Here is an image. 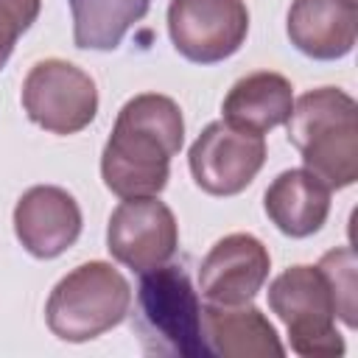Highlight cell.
Returning <instances> with one entry per match:
<instances>
[{
	"label": "cell",
	"instance_id": "cell-1",
	"mask_svg": "<svg viewBox=\"0 0 358 358\" xmlns=\"http://www.w3.org/2000/svg\"><path fill=\"white\" fill-rule=\"evenodd\" d=\"M185 140L182 109L173 98L143 92L123 103L103 145L101 176L120 199L159 196L168 185L171 157Z\"/></svg>",
	"mask_w": 358,
	"mask_h": 358
},
{
	"label": "cell",
	"instance_id": "cell-2",
	"mask_svg": "<svg viewBox=\"0 0 358 358\" xmlns=\"http://www.w3.org/2000/svg\"><path fill=\"white\" fill-rule=\"evenodd\" d=\"M285 123L305 168L330 190L358 179V106L344 90L319 87L299 95Z\"/></svg>",
	"mask_w": 358,
	"mask_h": 358
},
{
	"label": "cell",
	"instance_id": "cell-3",
	"mask_svg": "<svg viewBox=\"0 0 358 358\" xmlns=\"http://www.w3.org/2000/svg\"><path fill=\"white\" fill-rule=\"evenodd\" d=\"M131 305L126 277L103 263H81L50 291L45 316L53 336L62 341H90L120 324Z\"/></svg>",
	"mask_w": 358,
	"mask_h": 358
},
{
	"label": "cell",
	"instance_id": "cell-4",
	"mask_svg": "<svg viewBox=\"0 0 358 358\" xmlns=\"http://www.w3.org/2000/svg\"><path fill=\"white\" fill-rule=\"evenodd\" d=\"M137 330L145 352L196 358L204 355L201 302L182 266H157L140 271Z\"/></svg>",
	"mask_w": 358,
	"mask_h": 358
},
{
	"label": "cell",
	"instance_id": "cell-5",
	"mask_svg": "<svg viewBox=\"0 0 358 358\" xmlns=\"http://www.w3.org/2000/svg\"><path fill=\"white\" fill-rule=\"evenodd\" d=\"M268 308L288 327L291 350L305 358H336L344 338L336 330L333 291L319 266H291L268 285Z\"/></svg>",
	"mask_w": 358,
	"mask_h": 358
},
{
	"label": "cell",
	"instance_id": "cell-6",
	"mask_svg": "<svg viewBox=\"0 0 358 358\" xmlns=\"http://www.w3.org/2000/svg\"><path fill=\"white\" fill-rule=\"evenodd\" d=\"M22 106L45 131L76 134L92 123L98 112V90L81 67L64 59H45L25 76Z\"/></svg>",
	"mask_w": 358,
	"mask_h": 358
},
{
	"label": "cell",
	"instance_id": "cell-7",
	"mask_svg": "<svg viewBox=\"0 0 358 358\" xmlns=\"http://www.w3.org/2000/svg\"><path fill=\"white\" fill-rule=\"evenodd\" d=\"M168 31L185 59L215 64L243 45L249 11L243 0H171Z\"/></svg>",
	"mask_w": 358,
	"mask_h": 358
},
{
	"label": "cell",
	"instance_id": "cell-8",
	"mask_svg": "<svg viewBox=\"0 0 358 358\" xmlns=\"http://www.w3.org/2000/svg\"><path fill=\"white\" fill-rule=\"evenodd\" d=\"M266 162V140L227 120L210 123L190 145V173L210 196H235L252 185Z\"/></svg>",
	"mask_w": 358,
	"mask_h": 358
},
{
	"label": "cell",
	"instance_id": "cell-9",
	"mask_svg": "<svg viewBox=\"0 0 358 358\" xmlns=\"http://www.w3.org/2000/svg\"><path fill=\"white\" fill-rule=\"evenodd\" d=\"M176 243V218L168 204L157 201V196L123 199V204L109 215L106 246L117 263L134 271H148L168 263Z\"/></svg>",
	"mask_w": 358,
	"mask_h": 358
},
{
	"label": "cell",
	"instance_id": "cell-10",
	"mask_svg": "<svg viewBox=\"0 0 358 358\" xmlns=\"http://www.w3.org/2000/svg\"><path fill=\"white\" fill-rule=\"evenodd\" d=\"M268 249L249 232H232L221 238L199 268V291L215 305L249 302L268 277Z\"/></svg>",
	"mask_w": 358,
	"mask_h": 358
},
{
	"label": "cell",
	"instance_id": "cell-11",
	"mask_svg": "<svg viewBox=\"0 0 358 358\" xmlns=\"http://www.w3.org/2000/svg\"><path fill=\"white\" fill-rule=\"evenodd\" d=\"M14 232L34 257H59L81 235L78 201L62 187L36 185L14 207Z\"/></svg>",
	"mask_w": 358,
	"mask_h": 358
},
{
	"label": "cell",
	"instance_id": "cell-12",
	"mask_svg": "<svg viewBox=\"0 0 358 358\" xmlns=\"http://www.w3.org/2000/svg\"><path fill=\"white\" fill-rule=\"evenodd\" d=\"M201 338L207 352L224 358H280L285 347L274 324L252 305H204Z\"/></svg>",
	"mask_w": 358,
	"mask_h": 358
},
{
	"label": "cell",
	"instance_id": "cell-13",
	"mask_svg": "<svg viewBox=\"0 0 358 358\" xmlns=\"http://www.w3.org/2000/svg\"><path fill=\"white\" fill-rule=\"evenodd\" d=\"M358 34L355 0H294L288 11V36L310 59H341L352 50Z\"/></svg>",
	"mask_w": 358,
	"mask_h": 358
},
{
	"label": "cell",
	"instance_id": "cell-14",
	"mask_svg": "<svg viewBox=\"0 0 358 358\" xmlns=\"http://www.w3.org/2000/svg\"><path fill=\"white\" fill-rule=\"evenodd\" d=\"M263 204L266 215L280 232L291 238H308L327 221L330 187L308 168H291L268 185Z\"/></svg>",
	"mask_w": 358,
	"mask_h": 358
},
{
	"label": "cell",
	"instance_id": "cell-15",
	"mask_svg": "<svg viewBox=\"0 0 358 358\" xmlns=\"http://www.w3.org/2000/svg\"><path fill=\"white\" fill-rule=\"evenodd\" d=\"M294 106V92L285 76L260 70L249 73L232 84L224 98V120L246 131H268L288 120Z\"/></svg>",
	"mask_w": 358,
	"mask_h": 358
},
{
	"label": "cell",
	"instance_id": "cell-16",
	"mask_svg": "<svg viewBox=\"0 0 358 358\" xmlns=\"http://www.w3.org/2000/svg\"><path fill=\"white\" fill-rule=\"evenodd\" d=\"M151 0H70L73 39L84 50H115L126 31L145 17Z\"/></svg>",
	"mask_w": 358,
	"mask_h": 358
},
{
	"label": "cell",
	"instance_id": "cell-17",
	"mask_svg": "<svg viewBox=\"0 0 358 358\" xmlns=\"http://www.w3.org/2000/svg\"><path fill=\"white\" fill-rule=\"evenodd\" d=\"M319 271L324 274L333 302H336V316L347 324L355 327V252L350 246L333 249L319 260Z\"/></svg>",
	"mask_w": 358,
	"mask_h": 358
},
{
	"label": "cell",
	"instance_id": "cell-18",
	"mask_svg": "<svg viewBox=\"0 0 358 358\" xmlns=\"http://www.w3.org/2000/svg\"><path fill=\"white\" fill-rule=\"evenodd\" d=\"M42 0H0V70L6 67L17 39L39 17Z\"/></svg>",
	"mask_w": 358,
	"mask_h": 358
}]
</instances>
